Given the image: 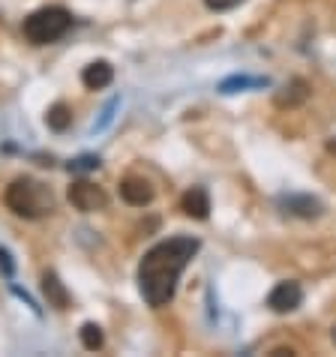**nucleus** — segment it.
Instances as JSON below:
<instances>
[{
    "label": "nucleus",
    "instance_id": "f257e3e1",
    "mask_svg": "<svg viewBox=\"0 0 336 357\" xmlns=\"http://www.w3.org/2000/svg\"><path fill=\"white\" fill-rule=\"evenodd\" d=\"M201 250L199 237H168L144 252L142 264H138V291H142L144 303L153 310L171 303V297L181 282V273L186 264L195 259V252Z\"/></svg>",
    "mask_w": 336,
    "mask_h": 357
},
{
    "label": "nucleus",
    "instance_id": "f03ea898",
    "mask_svg": "<svg viewBox=\"0 0 336 357\" xmlns=\"http://www.w3.org/2000/svg\"><path fill=\"white\" fill-rule=\"evenodd\" d=\"M3 204L22 220H43L54 211V195L36 177H15L3 192Z\"/></svg>",
    "mask_w": 336,
    "mask_h": 357
},
{
    "label": "nucleus",
    "instance_id": "7ed1b4c3",
    "mask_svg": "<svg viewBox=\"0 0 336 357\" xmlns=\"http://www.w3.org/2000/svg\"><path fill=\"white\" fill-rule=\"evenodd\" d=\"M72 31V13L63 6H43L24 18V39L31 45H52Z\"/></svg>",
    "mask_w": 336,
    "mask_h": 357
},
{
    "label": "nucleus",
    "instance_id": "20e7f679",
    "mask_svg": "<svg viewBox=\"0 0 336 357\" xmlns=\"http://www.w3.org/2000/svg\"><path fill=\"white\" fill-rule=\"evenodd\" d=\"M69 204L75 207V211L82 213H96V211H105L108 207V195L102 186H96L91 181H72V186H69Z\"/></svg>",
    "mask_w": 336,
    "mask_h": 357
},
{
    "label": "nucleus",
    "instance_id": "39448f33",
    "mask_svg": "<svg viewBox=\"0 0 336 357\" xmlns=\"http://www.w3.org/2000/svg\"><path fill=\"white\" fill-rule=\"evenodd\" d=\"M300 303H303V289H300V282H294V280L276 282L273 291L268 294V306L273 312H280V315L294 312Z\"/></svg>",
    "mask_w": 336,
    "mask_h": 357
},
{
    "label": "nucleus",
    "instance_id": "423d86ee",
    "mask_svg": "<svg viewBox=\"0 0 336 357\" xmlns=\"http://www.w3.org/2000/svg\"><path fill=\"white\" fill-rule=\"evenodd\" d=\"M153 183L151 181H144V177H126V181H121V198L126 204H132V207H147L153 202Z\"/></svg>",
    "mask_w": 336,
    "mask_h": 357
},
{
    "label": "nucleus",
    "instance_id": "0eeeda50",
    "mask_svg": "<svg viewBox=\"0 0 336 357\" xmlns=\"http://www.w3.org/2000/svg\"><path fill=\"white\" fill-rule=\"evenodd\" d=\"M181 211L190 216V220H199V222H204L207 216H211V195H207L204 186H192V190L183 192Z\"/></svg>",
    "mask_w": 336,
    "mask_h": 357
},
{
    "label": "nucleus",
    "instance_id": "6e6552de",
    "mask_svg": "<svg viewBox=\"0 0 336 357\" xmlns=\"http://www.w3.org/2000/svg\"><path fill=\"white\" fill-rule=\"evenodd\" d=\"M112 82H114V66L108 63V61L87 63L84 73H82V84L87 87V91H105Z\"/></svg>",
    "mask_w": 336,
    "mask_h": 357
},
{
    "label": "nucleus",
    "instance_id": "1a4fd4ad",
    "mask_svg": "<svg viewBox=\"0 0 336 357\" xmlns=\"http://www.w3.org/2000/svg\"><path fill=\"white\" fill-rule=\"evenodd\" d=\"M43 297L48 301V306H54V310H66L69 306V291H66V285L61 282V276H57L54 271L43 273Z\"/></svg>",
    "mask_w": 336,
    "mask_h": 357
},
{
    "label": "nucleus",
    "instance_id": "9d476101",
    "mask_svg": "<svg viewBox=\"0 0 336 357\" xmlns=\"http://www.w3.org/2000/svg\"><path fill=\"white\" fill-rule=\"evenodd\" d=\"M306 99H310V84H306L303 78H294V82H289L280 93H276V105L280 108H298V105L306 102Z\"/></svg>",
    "mask_w": 336,
    "mask_h": 357
},
{
    "label": "nucleus",
    "instance_id": "9b49d317",
    "mask_svg": "<svg viewBox=\"0 0 336 357\" xmlns=\"http://www.w3.org/2000/svg\"><path fill=\"white\" fill-rule=\"evenodd\" d=\"M282 207L294 216H300V220H315V216H321V202H315L312 195H289L282 198Z\"/></svg>",
    "mask_w": 336,
    "mask_h": 357
},
{
    "label": "nucleus",
    "instance_id": "f8f14e48",
    "mask_svg": "<svg viewBox=\"0 0 336 357\" xmlns=\"http://www.w3.org/2000/svg\"><path fill=\"white\" fill-rule=\"evenodd\" d=\"M45 126L52 132H66L69 126H72V108H69L66 102H54L45 112Z\"/></svg>",
    "mask_w": 336,
    "mask_h": 357
},
{
    "label": "nucleus",
    "instance_id": "ddd939ff",
    "mask_svg": "<svg viewBox=\"0 0 336 357\" xmlns=\"http://www.w3.org/2000/svg\"><path fill=\"white\" fill-rule=\"evenodd\" d=\"M250 87H268V78H250V75H231L220 84L222 93H237V91H250Z\"/></svg>",
    "mask_w": 336,
    "mask_h": 357
},
{
    "label": "nucleus",
    "instance_id": "4468645a",
    "mask_svg": "<svg viewBox=\"0 0 336 357\" xmlns=\"http://www.w3.org/2000/svg\"><path fill=\"white\" fill-rule=\"evenodd\" d=\"M82 345L87 351H100L102 345H105V336H102V327L100 324H93V321H84L82 324Z\"/></svg>",
    "mask_w": 336,
    "mask_h": 357
},
{
    "label": "nucleus",
    "instance_id": "2eb2a0df",
    "mask_svg": "<svg viewBox=\"0 0 336 357\" xmlns=\"http://www.w3.org/2000/svg\"><path fill=\"white\" fill-rule=\"evenodd\" d=\"M0 273H3V280H9V282H13V276H15V261L3 246H0Z\"/></svg>",
    "mask_w": 336,
    "mask_h": 357
},
{
    "label": "nucleus",
    "instance_id": "dca6fc26",
    "mask_svg": "<svg viewBox=\"0 0 336 357\" xmlns=\"http://www.w3.org/2000/svg\"><path fill=\"white\" fill-rule=\"evenodd\" d=\"M243 0H204V6L211 9V13H229V9L240 6Z\"/></svg>",
    "mask_w": 336,
    "mask_h": 357
},
{
    "label": "nucleus",
    "instance_id": "f3484780",
    "mask_svg": "<svg viewBox=\"0 0 336 357\" xmlns=\"http://www.w3.org/2000/svg\"><path fill=\"white\" fill-rule=\"evenodd\" d=\"M93 168H100V160H96V156H82V160L69 162V172H93Z\"/></svg>",
    "mask_w": 336,
    "mask_h": 357
},
{
    "label": "nucleus",
    "instance_id": "a211bd4d",
    "mask_svg": "<svg viewBox=\"0 0 336 357\" xmlns=\"http://www.w3.org/2000/svg\"><path fill=\"white\" fill-rule=\"evenodd\" d=\"M114 108H117V96L112 99V102L105 105V112H102V117H100V123H93V132H102L108 123H112V117H114Z\"/></svg>",
    "mask_w": 336,
    "mask_h": 357
},
{
    "label": "nucleus",
    "instance_id": "6ab92c4d",
    "mask_svg": "<svg viewBox=\"0 0 336 357\" xmlns=\"http://www.w3.org/2000/svg\"><path fill=\"white\" fill-rule=\"evenodd\" d=\"M285 354L291 357V354H294V349H273V351H270V357H285Z\"/></svg>",
    "mask_w": 336,
    "mask_h": 357
},
{
    "label": "nucleus",
    "instance_id": "aec40b11",
    "mask_svg": "<svg viewBox=\"0 0 336 357\" xmlns=\"http://www.w3.org/2000/svg\"><path fill=\"white\" fill-rule=\"evenodd\" d=\"M328 153H336V142H328Z\"/></svg>",
    "mask_w": 336,
    "mask_h": 357
},
{
    "label": "nucleus",
    "instance_id": "412c9836",
    "mask_svg": "<svg viewBox=\"0 0 336 357\" xmlns=\"http://www.w3.org/2000/svg\"><path fill=\"white\" fill-rule=\"evenodd\" d=\"M330 340H333V342H336V327H333V333H330Z\"/></svg>",
    "mask_w": 336,
    "mask_h": 357
}]
</instances>
